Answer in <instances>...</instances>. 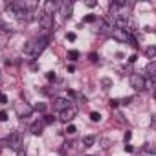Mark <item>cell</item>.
I'll list each match as a JSON object with an SVG mask.
<instances>
[{
    "label": "cell",
    "mask_w": 156,
    "mask_h": 156,
    "mask_svg": "<svg viewBox=\"0 0 156 156\" xmlns=\"http://www.w3.org/2000/svg\"><path fill=\"white\" fill-rule=\"evenodd\" d=\"M130 87H132L136 92L145 90V77L140 75V73H132V75H130Z\"/></svg>",
    "instance_id": "obj_1"
},
{
    "label": "cell",
    "mask_w": 156,
    "mask_h": 156,
    "mask_svg": "<svg viewBox=\"0 0 156 156\" xmlns=\"http://www.w3.org/2000/svg\"><path fill=\"white\" fill-rule=\"evenodd\" d=\"M6 141H8V145H9L11 149L20 151V147H22V134H20V132H11Z\"/></svg>",
    "instance_id": "obj_2"
},
{
    "label": "cell",
    "mask_w": 156,
    "mask_h": 156,
    "mask_svg": "<svg viewBox=\"0 0 156 156\" xmlns=\"http://www.w3.org/2000/svg\"><path fill=\"white\" fill-rule=\"evenodd\" d=\"M75 114H77V108L70 105L68 108H64L62 112H59V119H61V121H64V123H68V121H72V119L75 118Z\"/></svg>",
    "instance_id": "obj_3"
},
{
    "label": "cell",
    "mask_w": 156,
    "mask_h": 156,
    "mask_svg": "<svg viewBox=\"0 0 156 156\" xmlns=\"http://www.w3.org/2000/svg\"><path fill=\"white\" fill-rule=\"evenodd\" d=\"M15 110H17V116H19V118H28V116L33 112V108H31L28 103H22V101L15 105Z\"/></svg>",
    "instance_id": "obj_4"
},
{
    "label": "cell",
    "mask_w": 156,
    "mask_h": 156,
    "mask_svg": "<svg viewBox=\"0 0 156 156\" xmlns=\"http://www.w3.org/2000/svg\"><path fill=\"white\" fill-rule=\"evenodd\" d=\"M46 46H48V37H39V39H35V51H33V57H39V55L44 51Z\"/></svg>",
    "instance_id": "obj_5"
},
{
    "label": "cell",
    "mask_w": 156,
    "mask_h": 156,
    "mask_svg": "<svg viewBox=\"0 0 156 156\" xmlns=\"http://www.w3.org/2000/svg\"><path fill=\"white\" fill-rule=\"evenodd\" d=\"M112 39H116V41H119V42H127L129 39H130V33L129 31H125V30H112Z\"/></svg>",
    "instance_id": "obj_6"
},
{
    "label": "cell",
    "mask_w": 156,
    "mask_h": 156,
    "mask_svg": "<svg viewBox=\"0 0 156 156\" xmlns=\"http://www.w3.org/2000/svg\"><path fill=\"white\" fill-rule=\"evenodd\" d=\"M68 107H70V101H68L66 98H53V108H55V110L62 112V110L68 108Z\"/></svg>",
    "instance_id": "obj_7"
},
{
    "label": "cell",
    "mask_w": 156,
    "mask_h": 156,
    "mask_svg": "<svg viewBox=\"0 0 156 156\" xmlns=\"http://www.w3.org/2000/svg\"><path fill=\"white\" fill-rule=\"evenodd\" d=\"M114 28H116V30H125V31H127V28H129V19H127L125 15L116 17V19H114Z\"/></svg>",
    "instance_id": "obj_8"
},
{
    "label": "cell",
    "mask_w": 156,
    "mask_h": 156,
    "mask_svg": "<svg viewBox=\"0 0 156 156\" xmlns=\"http://www.w3.org/2000/svg\"><path fill=\"white\" fill-rule=\"evenodd\" d=\"M55 9H57V4L53 2V0H46V2H44V15H48V17H53Z\"/></svg>",
    "instance_id": "obj_9"
},
{
    "label": "cell",
    "mask_w": 156,
    "mask_h": 156,
    "mask_svg": "<svg viewBox=\"0 0 156 156\" xmlns=\"http://www.w3.org/2000/svg\"><path fill=\"white\" fill-rule=\"evenodd\" d=\"M41 26H42L44 30H51V28H53V17L42 15V17H41Z\"/></svg>",
    "instance_id": "obj_10"
},
{
    "label": "cell",
    "mask_w": 156,
    "mask_h": 156,
    "mask_svg": "<svg viewBox=\"0 0 156 156\" xmlns=\"http://www.w3.org/2000/svg\"><path fill=\"white\" fill-rule=\"evenodd\" d=\"M154 75H156V62L151 61V62L147 64V68H145V77H151V79H152Z\"/></svg>",
    "instance_id": "obj_11"
},
{
    "label": "cell",
    "mask_w": 156,
    "mask_h": 156,
    "mask_svg": "<svg viewBox=\"0 0 156 156\" xmlns=\"http://www.w3.org/2000/svg\"><path fill=\"white\" fill-rule=\"evenodd\" d=\"M33 51H35V39H30V41L24 44V53L33 57Z\"/></svg>",
    "instance_id": "obj_12"
},
{
    "label": "cell",
    "mask_w": 156,
    "mask_h": 156,
    "mask_svg": "<svg viewBox=\"0 0 156 156\" xmlns=\"http://www.w3.org/2000/svg\"><path fill=\"white\" fill-rule=\"evenodd\" d=\"M42 129H44V121H41V119H39V121H35V123L31 125V129H30V130H31V134L39 136V134L42 132Z\"/></svg>",
    "instance_id": "obj_13"
},
{
    "label": "cell",
    "mask_w": 156,
    "mask_h": 156,
    "mask_svg": "<svg viewBox=\"0 0 156 156\" xmlns=\"http://www.w3.org/2000/svg\"><path fill=\"white\" fill-rule=\"evenodd\" d=\"M94 143H96V136H85L83 138V145L85 147H92Z\"/></svg>",
    "instance_id": "obj_14"
},
{
    "label": "cell",
    "mask_w": 156,
    "mask_h": 156,
    "mask_svg": "<svg viewBox=\"0 0 156 156\" xmlns=\"http://www.w3.org/2000/svg\"><path fill=\"white\" fill-rule=\"evenodd\" d=\"M59 8H61V15H62V17H68V11H70V6H68L66 2H62V4H59Z\"/></svg>",
    "instance_id": "obj_15"
},
{
    "label": "cell",
    "mask_w": 156,
    "mask_h": 156,
    "mask_svg": "<svg viewBox=\"0 0 156 156\" xmlns=\"http://www.w3.org/2000/svg\"><path fill=\"white\" fill-rule=\"evenodd\" d=\"M145 55H147L149 59H154V55H156V48H154V46H149V48L145 50Z\"/></svg>",
    "instance_id": "obj_16"
},
{
    "label": "cell",
    "mask_w": 156,
    "mask_h": 156,
    "mask_svg": "<svg viewBox=\"0 0 156 156\" xmlns=\"http://www.w3.org/2000/svg\"><path fill=\"white\" fill-rule=\"evenodd\" d=\"M68 57H70L72 61H77V57H79V51H75V50H72V51L68 53Z\"/></svg>",
    "instance_id": "obj_17"
},
{
    "label": "cell",
    "mask_w": 156,
    "mask_h": 156,
    "mask_svg": "<svg viewBox=\"0 0 156 156\" xmlns=\"http://www.w3.org/2000/svg\"><path fill=\"white\" fill-rule=\"evenodd\" d=\"M90 119H92V121H99V119H101V114H99V112H92V114H90Z\"/></svg>",
    "instance_id": "obj_18"
},
{
    "label": "cell",
    "mask_w": 156,
    "mask_h": 156,
    "mask_svg": "<svg viewBox=\"0 0 156 156\" xmlns=\"http://www.w3.org/2000/svg\"><path fill=\"white\" fill-rule=\"evenodd\" d=\"M46 79L48 81H55V72H48L46 73Z\"/></svg>",
    "instance_id": "obj_19"
},
{
    "label": "cell",
    "mask_w": 156,
    "mask_h": 156,
    "mask_svg": "<svg viewBox=\"0 0 156 156\" xmlns=\"http://www.w3.org/2000/svg\"><path fill=\"white\" fill-rule=\"evenodd\" d=\"M35 108H37L39 112H44V110H46V105H44V103H37V107H35Z\"/></svg>",
    "instance_id": "obj_20"
},
{
    "label": "cell",
    "mask_w": 156,
    "mask_h": 156,
    "mask_svg": "<svg viewBox=\"0 0 156 156\" xmlns=\"http://www.w3.org/2000/svg\"><path fill=\"white\" fill-rule=\"evenodd\" d=\"M96 20V15H87L85 17V22H94Z\"/></svg>",
    "instance_id": "obj_21"
},
{
    "label": "cell",
    "mask_w": 156,
    "mask_h": 156,
    "mask_svg": "<svg viewBox=\"0 0 156 156\" xmlns=\"http://www.w3.org/2000/svg\"><path fill=\"white\" fill-rule=\"evenodd\" d=\"M42 121H44V125H48V123H51V121H53V116H44V119H42Z\"/></svg>",
    "instance_id": "obj_22"
},
{
    "label": "cell",
    "mask_w": 156,
    "mask_h": 156,
    "mask_svg": "<svg viewBox=\"0 0 156 156\" xmlns=\"http://www.w3.org/2000/svg\"><path fill=\"white\" fill-rule=\"evenodd\" d=\"M110 85H112V81H110V79H103V87H105V90H107Z\"/></svg>",
    "instance_id": "obj_23"
},
{
    "label": "cell",
    "mask_w": 156,
    "mask_h": 156,
    "mask_svg": "<svg viewBox=\"0 0 156 156\" xmlns=\"http://www.w3.org/2000/svg\"><path fill=\"white\" fill-rule=\"evenodd\" d=\"M75 130H77V129H75L73 125H68V129H66V132H68V134H73Z\"/></svg>",
    "instance_id": "obj_24"
},
{
    "label": "cell",
    "mask_w": 156,
    "mask_h": 156,
    "mask_svg": "<svg viewBox=\"0 0 156 156\" xmlns=\"http://www.w3.org/2000/svg\"><path fill=\"white\" fill-rule=\"evenodd\" d=\"M130 138H132V132H130V130H127V132H125V143H127Z\"/></svg>",
    "instance_id": "obj_25"
},
{
    "label": "cell",
    "mask_w": 156,
    "mask_h": 156,
    "mask_svg": "<svg viewBox=\"0 0 156 156\" xmlns=\"http://www.w3.org/2000/svg\"><path fill=\"white\" fill-rule=\"evenodd\" d=\"M0 103H2V105H6V103H8V98H6L4 94H0Z\"/></svg>",
    "instance_id": "obj_26"
},
{
    "label": "cell",
    "mask_w": 156,
    "mask_h": 156,
    "mask_svg": "<svg viewBox=\"0 0 156 156\" xmlns=\"http://www.w3.org/2000/svg\"><path fill=\"white\" fill-rule=\"evenodd\" d=\"M66 39L68 41H75V33H66Z\"/></svg>",
    "instance_id": "obj_27"
},
{
    "label": "cell",
    "mask_w": 156,
    "mask_h": 156,
    "mask_svg": "<svg viewBox=\"0 0 156 156\" xmlns=\"http://www.w3.org/2000/svg\"><path fill=\"white\" fill-rule=\"evenodd\" d=\"M8 119V114L6 112H0V121H6Z\"/></svg>",
    "instance_id": "obj_28"
},
{
    "label": "cell",
    "mask_w": 156,
    "mask_h": 156,
    "mask_svg": "<svg viewBox=\"0 0 156 156\" xmlns=\"http://www.w3.org/2000/svg\"><path fill=\"white\" fill-rule=\"evenodd\" d=\"M96 4H98V2H96V0H88V2H87V6H88V8H94Z\"/></svg>",
    "instance_id": "obj_29"
},
{
    "label": "cell",
    "mask_w": 156,
    "mask_h": 156,
    "mask_svg": "<svg viewBox=\"0 0 156 156\" xmlns=\"http://www.w3.org/2000/svg\"><path fill=\"white\" fill-rule=\"evenodd\" d=\"M118 105H119L118 99H110V107H118Z\"/></svg>",
    "instance_id": "obj_30"
},
{
    "label": "cell",
    "mask_w": 156,
    "mask_h": 156,
    "mask_svg": "<svg viewBox=\"0 0 156 156\" xmlns=\"http://www.w3.org/2000/svg\"><path fill=\"white\" fill-rule=\"evenodd\" d=\"M90 61L96 62V61H98V55H96V53H90Z\"/></svg>",
    "instance_id": "obj_31"
},
{
    "label": "cell",
    "mask_w": 156,
    "mask_h": 156,
    "mask_svg": "<svg viewBox=\"0 0 156 156\" xmlns=\"http://www.w3.org/2000/svg\"><path fill=\"white\" fill-rule=\"evenodd\" d=\"M136 59H138V55H130L129 57V62H136Z\"/></svg>",
    "instance_id": "obj_32"
},
{
    "label": "cell",
    "mask_w": 156,
    "mask_h": 156,
    "mask_svg": "<svg viewBox=\"0 0 156 156\" xmlns=\"http://www.w3.org/2000/svg\"><path fill=\"white\" fill-rule=\"evenodd\" d=\"M125 152H132V145H125Z\"/></svg>",
    "instance_id": "obj_33"
},
{
    "label": "cell",
    "mask_w": 156,
    "mask_h": 156,
    "mask_svg": "<svg viewBox=\"0 0 156 156\" xmlns=\"http://www.w3.org/2000/svg\"><path fill=\"white\" fill-rule=\"evenodd\" d=\"M17 156H26V154H24V152H19V154H17Z\"/></svg>",
    "instance_id": "obj_34"
},
{
    "label": "cell",
    "mask_w": 156,
    "mask_h": 156,
    "mask_svg": "<svg viewBox=\"0 0 156 156\" xmlns=\"http://www.w3.org/2000/svg\"><path fill=\"white\" fill-rule=\"evenodd\" d=\"M0 28H4V24H2V22H0Z\"/></svg>",
    "instance_id": "obj_35"
},
{
    "label": "cell",
    "mask_w": 156,
    "mask_h": 156,
    "mask_svg": "<svg viewBox=\"0 0 156 156\" xmlns=\"http://www.w3.org/2000/svg\"><path fill=\"white\" fill-rule=\"evenodd\" d=\"M0 79H2V73H0Z\"/></svg>",
    "instance_id": "obj_36"
}]
</instances>
